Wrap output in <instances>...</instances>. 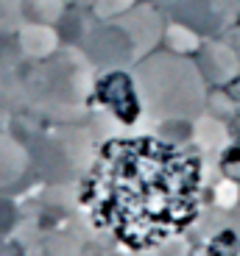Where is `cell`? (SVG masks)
Returning a JSON list of instances; mask_svg holds the SVG:
<instances>
[{"instance_id": "6da1fadb", "label": "cell", "mask_w": 240, "mask_h": 256, "mask_svg": "<svg viewBox=\"0 0 240 256\" xmlns=\"http://www.w3.org/2000/svg\"><path fill=\"white\" fill-rule=\"evenodd\" d=\"M78 200L95 228L129 250H154L198 214L201 162L165 136H109L81 178Z\"/></svg>"}, {"instance_id": "7a4b0ae2", "label": "cell", "mask_w": 240, "mask_h": 256, "mask_svg": "<svg viewBox=\"0 0 240 256\" xmlns=\"http://www.w3.org/2000/svg\"><path fill=\"white\" fill-rule=\"evenodd\" d=\"M143 112L159 122H190L207 109V78L195 58L173 50H154L131 67Z\"/></svg>"}, {"instance_id": "3957f363", "label": "cell", "mask_w": 240, "mask_h": 256, "mask_svg": "<svg viewBox=\"0 0 240 256\" xmlns=\"http://www.w3.org/2000/svg\"><path fill=\"white\" fill-rule=\"evenodd\" d=\"M14 84L28 106L65 120L84 112L95 90V67L78 45H67L48 58L23 62L14 70Z\"/></svg>"}, {"instance_id": "277c9868", "label": "cell", "mask_w": 240, "mask_h": 256, "mask_svg": "<svg viewBox=\"0 0 240 256\" xmlns=\"http://www.w3.org/2000/svg\"><path fill=\"white\" fill-rule=\"evenodd\" d=\"M78 48L95 70H129L137 64L134 45L117 20H98L95 26H90Z\"/></svg>"}, {"instance_id": "5b68a950", "label": "cell", "mask_w": 240, "mask_h": 256, "mask_svg": "<svg viewBox=\"0 0 240 256\" xmlns=\"http://www.w3.org/2000/svg\"><path fill=\"white\" fill-rule=\"evenodd\" d=\"M168 12L170 20L184 22L201 39H215L240 20V0H176Z\"/></svg>"}, {"instance_id": "8992f818", "label": "cell", "mask_w": 240, "mask_h": 256, "mask_svg": "<svg viewBox=\"0 0 240 256\" xmlns=\"http://www.w3.org/2000/svg\"><path fill=\"white\" fill-rule=\"evenodd\" d=\"M92 95L106 114L115 117L123 126H131L143 112V103H140L134 78H131L129 70H104V76L95 78Z\"/></svg>"}, {"instance_id": "52a82bcc", "label": "cell", "mask_w": 240, "mask_h": 256, "mask_svg": "<svg viewBox=\"0 0 240 256\" xmlns=\"http://www.w3.org/2000/svg\"><path fill=\"white\" fill-rule=\"evenodd\" d=\"M115 20L126 28V34H129L131 45H134V53H137V62L156 50V45H159L162 36H165V26H168L162 12H159V6H154L148 0L131 6L126 14H120V17H115Z\"/></svg>"}, {"instance_id": "ba28073f", "label": "cell", "mask_w": 240, "mask_h": 256, "mask_svg": "<svg viewBox=\"0 0 240 256\" xmlns=\"http://www.w3.org/2000/svg\"><path fill=\"white\" fill-rule=\"evenodd\" d=\"M195 64H198L201 76L207 78V84H212V86H226L240 76L237 48L223 42L221 36L204 39L198 53H195Z\"/></svg>"}, {"instance_id": "9c48e42d", "label": "cell", "mask_w": 240, "mask_h": 256, "mask_svg": "<svg viewBox=\"0 0 240 256\" xmlns=\"http://www.w3.org/2000/svg\"><path fill=\"white\" fill-rule=\"evenodd\" d=\"M17 42L23 58L26 62H39V58H48L51 53L59 50V36L56 26H42V22H26V26L17 31Z\"/></svg>"}, {"instance_id": "30bf717a", "label": "cell", "mask_w": 240, "mask_h": 256, "mask_svg": "<svg viewBox=\"0 0 240 256\" xmlns=\"http://www.w3.org/2000/svg\"><path fill=\"white\" fill-rule=\"evenodd\" d=\"M162 42H165V48H168V50L182 53V56H193V53H198V48H201L204 39L198 36L193 28L184 26V22H176V20H170L168 26H165Z\"/></svg>"}, {"instance_id": "8fae6325", "label": "cell", "mask_w": 240, "mask_h": 256, "mask_svg": "<svg viewBox=\"0 0 240 256\" xmlns=\"http://www.w3.org/2000/svg\"><path fill=\"white\" fill-rule=\"evenodd\" d=\"M26 22H42V26H59L65 17L67 3L65 0H20Z\"/></svg>"}, {"instance_id": "7c38bea8", "label": "cell", "mask_w": 240, "mask_h": 256, "mask_svg": "<svg viewBox=\"0 0 240 256\" xmlns=\"http://www.w3.org/2000/svg\"><path fill=\"white\" fill-rule=\"evenodd\" d=\"M23 62L26 58H23V50H20L17 34H0V70L14 72Z\"/></svg>"}, {"instance_id": "4fadbf2b", "label": "cell", "mask_w": 240, "mask_h": 256, "mask_svg": "<svg viewBox=\"0 0 240 256\" xmlns=\"http://www.w3.org/2000/svg\"><path fill=\"white\" fill-rule=\"evenodd\" d=\"M26 26L20 0H0V34H17Z\"/></svg>"}, {"instance_id": "5bb4252c", "label": "cell", "mask_w": 240, "mask_h": 256, "mask_svg": "<svg viewBox=\"0 0 240 256\" xmlns=\"http://www.w3.org/2000/svg\"><path fill=\"white\" fill-rule=\"evenodd\" d=\"M131 6H137V0H95L92 3V14L98 20H115L126 14Z\"/></svg>"}, {"instance_id": "9a60e30c", "label": "cell", "mask_w": 240, "mask_h": 256, "mask_svg": "<svg viewBox=\"0 0 240 256\" xmlns=\"http://www.w3.org/2000/svg\"><path fill=\"white\" fill-rule=\"evenodd\" d=\"M17 95V84H14V72H3L0 70V122L6 120L12 100Z\"/></svg>"}, {"instance_id": "2e32d148", "label": "cell", "mask_w": 240, "mask_h": 256, "mask_svg": "<svg viewBox=\"0 0 240 256\" xmlns=\"http://www.w3.org/2000/svg\"><path fill=\"white\" fill-rule=\"evenodd\" d=\"M223 173L229 176L232 181H240V150H226V156H223Z\"/></svg>"}, {"instance_id": "e0dca14e", "label": "cell", "mask_w": 240, "mask_h": 256, "mask_svg": "<svg viewBox=\"0 0 240 256\" xmlns=\"http://www.w3.org/2000/svg\"><path fill=\"white\" fill-rule=\"evenodd\" d=\"M0 256H26V254H23V245H20V242L0 240Z\"/></svg>"}, {"instance_id": "ac0fdd59", "label": "cell", "mask_w": 240, "mask_h": 256, "mask_svg": "<svg viewBox=\"0 0 240 256\" xmlns=\"http://www.w3.org/2000/svg\"><path fill=\"white\" fill-rule=\"evenodd\" d=\"M148 3H154V6H162V8H168V6H173L176 0H148Z\"/></svg>"}, {"instance_id": "d6986e66", "label": "cell", "mask_w": 240, "mask_h": 256, "mask_svg": "<svg viewBox=\"0 0 240 256\" xmlns=\"http://www.w3.org/2000/svg\"><path fill=\"white\" fill-rule=\"evenodd\" d=\"M237 56H240V48H237Z\"/></svg>"}]
</instances>
